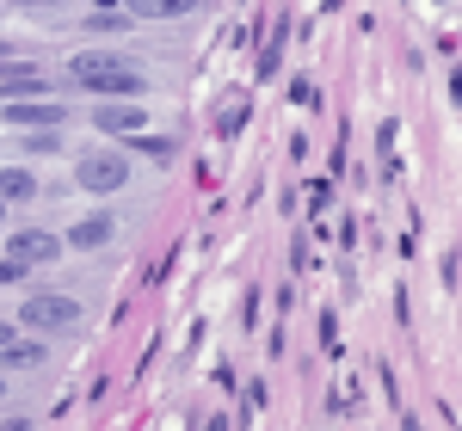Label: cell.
<instances>
[{
	"mask_svg": "<svg viewBox=\"0 0 462 431\" xmlns=\"http://www.w3.org/2000/svg\"><path fill=\"white\" fill-rule=\"evenodd\" d=\"M93 124H99L106 136H136V130H143L148 117H143L136 105H106V111H93Z\"/></svg>",
	"mask_w": 462,
	"mask_h": 431,
	"instance_id": "cell-6",
	"label": "cell"
},
{
	"mask_svg": "<svg viewBox=\"0 0 462 431\" xmlns=\"http://www.w3.org/2000/svg\"><path fill=\"white\" fill-rule=\"evenodd\" d=\"M278 50H284V32H272V43H265V56H259V74L278 69Z\"/></svg>",
	"mask_w": 462,
	"mask_h": 431,
	"instance_id": "cell-14",
	"label": "cell"
},
{
	"mask_svg": "<svg viewBox=\"0 0 462 431\" xmlns=\"http://www.w3.org/2000/svg\"><path fill=\"white\" fill-rule=\"evenodd\" d=\"M32 191H37V179L25 167H0V204H25Z\"/></svg>",
	"mask_w": 462,
	"mask_h": 431,
	"instance_id": "cell-10",
	"label": "cell"
},
{
	"mask_svg": "<svg viewBox=\"0 0 462 431\" xmlns=\"http://www.w3.org/2000/svg\"><path fill=\"white\" fill-rule=\"evenodd\" d=\"M241 124H247V99H228V105H222V130H228V136H235V130H241Z\"/></svg>",
	"mask_w": 462,
	"mask_h": 431,
	"instance_id": "cell-13",
	"label": "cell"
},
{
	"mask_svg": "<svg viewBox=\"0 0 462 431\" xmlns=\"http://www.w3.org/2000/svg\"><path fill=\"white\" fill-rule=\"evenodd\" d=\"M19 130H50V124H62V105H43V99H13V111H6Z\"/></svg>",
	"mask_w": 462,
	"mask_h": 431,
	"instance_id": "cell-5",
	"label": "cell"
},
{
	"mask_svg": "<svg viewBox=\"0 0 462 431\" xmlns=\"http://www.w3.org/2000/svg\"><path fill=\"white\" fill-rule=\"evenodd\" d=\"M198 13V0H130V19H185Z\"/></svg>",
	"mask_w": 462,
	"mask_h": 431,
	"instance_id": "cell-8",
	"label": "cell"
},
{
	"mask_svg": "<svg viewBox=\"0 0 462 431\" xmlns=\"http://www.w3.org/2000/svg\"><path fill=\"white\" fill-rule=\"evenodd\" d=\"M13 6H62V0H13Z\"/></svg>",
	"mask_w": 462,
	"mask_h": 431,
	"instance_id": "cell-16",
	"label": "cell"
},
{
	"mask_svg": "<svg viewBox=\"0 0 462 431\" xmlns=\"http://www.w3.org/2000/svg\"><path fill=\"white\" fill-rule=\"evenodd\" d=\"M43 358H50V352H43L37 339H13V333H6V345H0V363H6V370H37Z\"/></svg>",
	"mask_w": 462,
	"mask_h": 431,
	"instance_id": "cell-7",
	"label": "cell"
},
{
	"mask_svg": "<svg viewBox=\"0 0 462 431\" xmlns=\"http://www.w3.org/2000/svg\"><path fill=\"white\" fill-rule=\"evenodd\" d=\"M0 93H6V99H32V93H43V74L37 69H6L0 74Z\"/></svg>",
	"mask_w": 462,
	"mask_h": 431,
	"instance_id": "cell-11",
	"label": "cell"
},
{
	"mask_svg": "<svg viewBox=\"0 0 462 431\" xmlns=\"http://www.w3.org/2000/svg\"><path fill=\"white\" fill-rule=\"evenodd\" d=\"M74 80L87 87V93H117V99H143V74L130 69V56H99V50H87V56H74Z\"/></svg>",
	"mask_w": 462,
	"mask_h": 431,
	"instance_id": "cell-1",
	"label": "cell"
},
{
	"mask_svg": "<svg viewBox=\"0 0 462 431\" xmlns=\"http://www.w3.org/2000/svg\"><path fill=\"white\" fill-rule=\"evenodd\" d=\"M0 345H6V326H0Z\"/></svg>",
	"mask_w": 462,
	"mask_h": 431,
	"instance_id": "cell-17",
	"label": "cell"
},
{
	"mask_svg": "<svg viewBox=\"0 0 462 431\" xmlns=\"http://www.w3.org/2000/svg\"><path fill=\"white\" fill-rule=\"evenodd\" d=\"M74 179L87 185V191H99V197H111V191H124V185H130V160H124L117 148H111V154H80Z\"/></svg>",
	"mask_w": 462,
	"mask_h": 431,
	"instance_id": "cell-2",
	"label": "cell"
},
{
	"mask_svg": "<svg viewBox=\"0 0 462 431\" xmlns=\"http://www.w3.org/2000/svg\"><path fill=\"white\" fill-rule=\"evenodd\" d=\"M0 400H6V389H0Z\"/></svg>",
	"mask_w": 462,
	"mask_h": 431,
	"instance_id": "cell-19",
	"label": "cell"
},
{
	"mask_svg": "<svg viewBox=\"0 0 462 431\" xmlns=\"http://www.w3.org/2000/svg\"><path fill=\"white\" fill-rule=\"evenodd\" d=\"M19 321L32 326V333H62V326L80 321V302H74V296H32V302L19 308Z\"/></svg>",
	"mask_w": 462,
	"mask_h": 431,
	"instance_id": "cell-3",
	"label": "cell"
},
{
	"mask_svg": "<svg viewBox=\"0 0 462 431\" xmlns=\"http://www.w3.org/2000/svg\"><path fill=\"white\" fill-rule=\"evenodd\" d=\"M6 259H19V265H50V259H62V241L43 234V228H19L13 247H6Z\"/></svg>",
	"mask_w": 462,
	"mask_h": 431,
	"instance_id": "cell-4",
	"label": "cell"
},
{
	"mask_svg": "<svg viewBox=\"0 0 462 431\" xmlns=\"http://www.w3.org/2000/svg\"><path fill=\"white\" fill-rule=\"evenodd\" d=\"M0 216H6V204H0Z\"/></svg>",
	"mask_w": 462,
	"mask_h": 431,
	"instance_id": "cell-18",
	"label": "cell"
},
{
	"mask_svg": "<svg viewBox=\"0 0 462 431\" xmlns=\"http://www.w3.org/2000/svg\"><path fill=\"white\" fill-rule=\"evenodd\" d=\"M136 148H143V154H154V160H167V154H173V136H143V130H136Z\"/></svg>",
	"mask_w": 462,
	"mask_h": 431,
	"instance_id": "cell-12",
	"label": "cell"
},
{
	"mask_svg": "<svg viewBox=\"0 0 462 431\" xmlns=\"http://www.w3.org/2000/svg\"><path fill=\"white\" fill-rule=\"evenodd\" d=\"M25 271H32V265H19V259H0V284H19Z\"/></svg>",
	"mask_w": 462,
	"mask_h": 431,
	"instance_id": "cell-15",
	"label": "cell"
},
{
	"mask_svg": "<svg viewBox=\"0 0 462 431\" xmlns=\"http://www.w3.org/2000/svg\"><path fill=\"white\" fill-rule=\"evenodd\" d=\"M106 241H111V216H87V222H74V228H69V247L93 252V247H106Z\"/></svg>",
	"mask_w": 462,
	"mask_h": 431,
	"instance_id": "cell-9",
	"label": "cell"
}]
</instances>
